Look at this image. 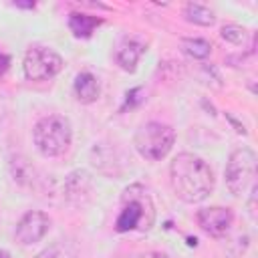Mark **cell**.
I'll use <instances>...</instances> for the list:
<instances>
[{"mask_svg": "<svg viewBox=\"0 0 258 258\" xmlns=\"http://www.w3.org/2000/svg\"><path fill=\"white\" fill-rule=\"evenodd\" d=\"M171 185L179 200L187 204H198L206 200L214 189L212 167L194 153H179L169 165Z\"/></svg>", "mask_w": 258, "mask_h": 258, "instance_id": "obj_1", "label": "cell"}, {"mask_svg": "<svg viewBox=\"0 0 258 258\" xmlns=\"http://www.w3.org/2000/svg\"><path fill=\"white\" fill-rule=\"evenodd\" d=\"M155 222V208L147 194V189L139 183L125 187L121 196V212L115 222L117 232L141 230L147 232Z\"/></svg>", "mask_w": 258, "mask_h": 258, "instance_id": "obj_2", "label": "cell"}, {"mask_svg": "<svg viewBox=\"0 0 258 258\" xmlns=\"http://www.w3.org/2000/svg\"><path fill=\"white\" fill-rule=\"evenodd\" d=\"M32 137H34V145L38 147V151L42 155H46V157L60 155L71 145V137H73L71 121L62 115L42 117L34 125Z\"/></svg>", "mask_w": 258, "mask_h": 258, "instance_id": "obj_3", "label": "cell"}, {"mask_svg": "<svg viewBox=\"0 0 258 258\" xmlns=\"http://www.w3.org/2000/svg\"><path fill=\"white\" fill-rule=\"evenodd\" d=\"M173 141H175V131L169 125L157 123V121H149V123L141 125L133 139L139 155L149 161L163 159L171 151Z\"/></svg>", "mask_w": 258, "mask_h": 258, "instance_id": "obj_4", "label": "cell"}, {"mask_svg": "<svg viewBox=\"0 0 258 258\" xmlns=\"http://www.w3.org/2000/svg\"><path fill=\"white\" fill-rule=\"evenodd\" d=\"M256 153L248 147L232 151L226 163V183L234 196H242L256 187Z\"/></svg>", "mask_w": 258, "mask_h": 258, "instance_id": "obj_5", "label": "cell"}, {"mask_svg": "<svg viewBox=\"0 0 258 258\" xmlns=\"http://www.w3.org/2000/svg\"><path fill=\"white\" fill-rule=\"evenodd\" d=\"M62 69V58L50 48L36 46L30 48L24 56V75L30 81H46L58 75Z\"/></svg>", "mask_w": 258, "mask_h": 258, "instance_id": "obj_6", "label": "cell"}, {"mask_svg": "<svg viewBox=\"0 0 258 258\" xmlns=\"http://www.w3.org/2000/svg\"><path fill=\"white\" fill-rule=\"evenodd\" d=\"M50 228V220L44 212H38V210H30L26 212L18 226H16V240L24 246L28 244H36L38 240L44 238V234L48 232Z\"/></svg>", "mask_w": 258, "mask_h": 258, "instance_id": "obj_7", "label": "cell"}, {"mask_svg": "<svg viewBox=\"0 0 258 258\" xmlns=\"http://www.w3.org/2000/svg\"><path fill=\"white\" fill-rule=\"evenodd\" d=\"M232 220H234L232 212L228 208H220V206L204 208L198 212V224L202 226V230L208 232L210 236H216V238L228 234Z\"/></svg>", "mask_w": 258, "mask_h": 258, "instance_id": "obj_8", "label": "cell"}, {"mask_svg": "<svg viewBox=\"0 0 258 258\" xmlns=\"http://www.w3.org/2000/svg\"><path fill=\"white\" fill-rule=\"evenodd\" d=\"M143 52H145L143 42H139L135 38H125L117 48V62L121 64V69L133 73L135 67H137V60Z\"/></svg>", "mask_w": 258, "mask_h": 258, "instance_id": "obj_9", "label": "cell"}, {"mask_svg": "<svg viewBox=\"0 0 258 258\" xmlns=\"http://www.w3.org/2000/svg\"><path fill=\"white\" fill-rule=\"evenodd\" d=\"M75 95L81 103H93L99 97V83L91 73H79L75 79Z\"/></svg>", "mask_w": 258, "mask_h": 258, "instance_id": "obj_10", "label": "cell"}, {"mask_svg": "<svg viewBox=\"0 0 258 258\" xmlns=\"http://www.w3.org/2000/svg\"><path fill=\"white\" fill-rule=\"evenodd\" d=\"M101 22H103V20L97 18V16L79 14V12H73L71 18H69V26H71V30H73V34H75L77 38H89Z\"/></svg>", "mask_w": 258, "mask_h": 258, "instance_id": "obj_11", "label": "cell"}, {"mask_svg": "<svg viewBox=\"0 0 258 258\" xmlns=\"http://www.w3.org/2000/svg\"><path fill=\"white\" fill-rule=\"evenodd\" d=\"M179 46L191 58H206L212 52V42L206 38H181Z\"/></svg>", "mask_w": 258, "mask_h": 258, "instance_id": "obj_12", "label": "cell"}, {"mask_svg": "<svg viewBox=\"0 0 258 258\" xmlns=\"http://www.w3.org/2000/svg\"><path fill=\"white\" fill-rule=\"evenodd\" d=\"M185 18L194 24H200V26H212L216 20V16L210 8H206L202 4H194V2H189L185 6Z\"/></svg>", "mask_w": 258, "mask_h": 258, "instance_id": "obj_13", "label": "cell"}, {"mask_svg": "<svg viewBox=\"0 0 258 258\" xmlns=\"http://www.w3.org/2000/svg\"><path fill=\"white\" fill-rule=\"evenodd\" d=\"M244 36H246V30L242 26H238V24H228V26L222 28V38L228 40V42L240 44L244 40Z\"/></svg>", "mask_w": 258, "mask_h": 258, "instance_id": "obj_14", "label": "cell"}, {"mask_svg": "<svg viewBox=\"0 0 258 258\" xmlns=\"http://www.w3.org/2000/svg\"><path fill=\"white\" fill-rule=\"evenodd\" d=\"M8 67H10V56L0 50V75H4L8 71Z\"/></svg>", "mask_w": 258, "mask_h": 258, "instance_id": "obj_15", "label": "cell"}, {"mask_svg": "<svg viewBox=\"0 0 258 258\" xmlns=\"http://www.w3.org/2000/svg\"><path fill=\"white\" fill-rule=\"evenodd\" d=\"M34 258H58V256H56V250L54 248H46V250L38 252Z\"/></svg>", "mask_w": 258, "mask_h": 258, "instance_id": "obj_16", "label": "cell"}, {"mask_svg": "<svg viewBox=\"0 0 258 258\" xmlns=\"http://www.w3.org/2000/svg\"><path fill=\"white\" fill-rule=\"evenodd\" d=\"M141 258H169V256L163 254V252H147V254H143Z\"/></svg>", "mask_w": 258, "mask_h": 258, "instance_id": "obj_17", "label": "cell"}, {"mask_svg": "<svg viewBox=\"0 0 258 258\" xmlns=\"http://www.w3.org/2000/svg\"><path fill=\"white\" fill-rule=\"evenodd\" d=\"M0 258H10V254L6 250H0Z\"/></svg>", "mask_w": 258, "mask_h": 258, "instance_id": "obj_18", "label": "cell"}]
</instances>
